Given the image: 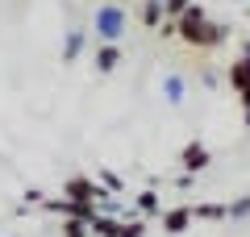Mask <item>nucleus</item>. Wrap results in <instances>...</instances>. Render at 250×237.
<instances>
[{
    "label": "nucleus",
    "instance_id": "obj_1",
    "mask_svg": "<svg viewBox=\"0 0 250 237\" xmlns=\"http://www.w3.org/2000/svg\"><path fill=\"white\" fill-rule=\"evenodd\" d=\"M175 34L184 38L188 46H205V50H217V46L229 42V25H221V21H213L205 13V4H188V13L175 21Z\"/></svg>",
    "mask_w": 250,
    "mask_h": 237
},
{
    "label": "nucleus",
    "instance_id": "obj_2",
    "mask_svg": "<svg viewBox=\"0 0 250 237\" xmlns=\"http://www.w3.org/2000/svg\"><path fill=\"white\" fill-rule=\"evenodd\" d=\"M125 9H117V4H100L96 13H92V34H96V42H108L117 46L125 38Z\"/></svg>",
    "mask_w": 250,
    "mask_h": 237
},
{
    "label": "nucleus",
    "instance_id": "obj_3",
    "mask_svg": "<svg viewBox=\"0 0 250 237\" xmlns=\"http://www.w3.org/2000/svg\"><path fill=\"white\" fill-rule=\"evenodd\" d=\"M208 146L205 141H188L184 150H179V167H184V175H200V171L208 167Z\"/></svg>",
    "mask_w": 250,
    "mask_h": 237
},
{
    "label": "nucleus",
    "instance_id": "obj_4",
    "mask_svg": "<svg viewBox=\"0 0 250 237\" xmlns=\"http://www.w3.org/2000/svg\"><path fill=\"white\" fill-rule=\"evenodd\" d=\"M225 79H229V88L238 92H250V54H238V59L229 62V71H225Z\"/></svg>",
    "mask_w": 250,
    "mask_h": 237
},
{
    "label": "nucleus",
    "instance_id": "obj_5",
    "mask_svg": "<svg viewBox=\"0 0 250 237\" xmlns=\"http://www.w3.org/2000/svg\"><path fill=\"white\" fill-rule=\"evenodd\" d=\"M163 233H184L188 225H192V208L188 204H179V208H163Z\"/></svg>",
    "mask_w": 250,
    "mask_h": 237
},
{
    "label": "nucleus",
    "instance_id": "obj_6",
    "mask_svg": "<svg viewBox=\"0 0 250 237\" xmlns=\"http://www.w3.org/2000/svg\"><path fill=\"white\" fill-rule=\"evenodd\" d=\"M163 96H167V104H184L188 100V83H184V75H175V71H167L163 75Z\"/></svg>",
    "mask_w": 250,
    "mask_h": 237
},
{
    "label": "nucleus",
    "instance_id": "obj_7",
    "mask_svg": "<svg viewBox=\"0 0 250 237\" xmlns=\"http://www.w3.org/2000/svg\"><path fill=\"white\" fill-rule=\"evenodd\" d=\"M117 67H121V46L100 42V46H96V71H100V75H113Z\"/></svg>",
    "mask_w": 250,
    "mask_h": 237
},
{
    "label": "nucleus",
    "instance_id": "obj_8",
    "mask_svg": "<svg viewBox=\"0 0 250 237\" xmlns=\"http://www.w3.org/2000/svg\"><path fill=\"white\" fill-rule=\"evenodd\" d=\"M134 212H138V217H163V200H159V192H154V187L138 192V196H134Z\"/></svg>",
    "mask_w": 250,
    "mask_h": 237
},
{
    "label": "nucleus",
    "instance_id": "obj_9",
    "mask_svg": "<svg viewBox=\"0 0 250 237\" xmlns=\"http://www.w3.org/2000/svg\"><path fill=\"white\" fill-rule=\"evenodd\" d=\"M92 237H121V217H104V212H96V217L88 220Z\"/></svg>",
    "mask_w": 250,
    "mask_h": 237
},
{
    "label": "nucleus",
    "instance_id": "obj_10",
    "mask_svg": "<svg viewBox=\"0 0 250 237\" xmlns=\"http://www.w3.org/2000/svg\"><path fill=\"white\" fill-rule=\"evenodd\" d=\"M83 46H88V34H83V29H71L67 42H62V62H75L83 54Z\"/></svg>",
    "mask_w": 250,
    "mask_h": 237
},
{
    "label": "nucleus",
    "instance_id": "obj_11",
    "mask_svg": "<svg viewBox=\"0 0 250 237\" xmlns=\"http://www.w3.org/2000/svg\"><path fill=\"white\" fill-rule=\"evenodd\" d=\"M163 21H167V13H163L159 0H142V25L146 29H163Z\"/></svg>",
    "mask_w": 250,
    "mask_h": 237
},
{
    "label": "nucleus",
    "instance_id": "obj_12",
    "mask_svg": "<svg viewBox=\"0 0 250 237\" xmlns=\"http://www.w3.org/2000/svg\"><path fill=\"white\" fill-rule=\"evenodd\" d=\"M192 220H225V204H188Z\"/></svg>",
    "mask_w": 250,
    "mask_h": 237
},
{
    "label": "nucleus",
    "instance_id": "obj_13",
    "mask_svg": "<svg viewBox=\"0 0 250 237\" xmlns=\"http://www.w3.org/2000/svg\"><path fill=\"white\" fill-rule=\"evenodd\" d=\"M246 217H250V196H238L225 204V220H246Z\"/></svg>",
    "mask_w": 250,
    "mask_h": 237
},
{
    "label": "nucleus",
    "instance_id": "obj_14",
    "mask_svg": "<svg viewBox=\"0 0 250 237\" xmlns=\"http://www.w3.org/2000/svg\"><path fill=\"white\" fill-rule=\"evenodd\" d=\"M96 183L104 187L108 196H121V192H125V179L117 175V171H100V179H96Z\"/></svg>",
    "mask_w": 250,
    "mask_h": 237
},
{
    "label": "nucleus",
    "instance_id": "obj_15",
    "mask_svg": "<svg viewBox=\"0 0 250 237\" xmlns=\"http://www.w3.org/2000/svg\"><path fill=\"white\" fill-rule=\"evenodd\" d=\"M188 4H192V0H163V13H167V21H179L188 13Z\"/></svg>",
    "mask_w": 250,
    "mask_h": 237
},
{
    "label": "nucleus",
    "instance_id": "obj_16",
    "mask_svg": "<svg viewBox=\"0 0 250 237\" xmlns=\"http://www.w3.org/2000/svg\"><path fill=\"white\" fill-rule=\"evenodd\" d=\"M62 237H92L88 220H62Z\"/></svg>",
    "mask_w": 250,
    "mask_h": 237
},
{
    "label": "nucleus",
    "instance_id": "obj_17",
    "mask_svg": "<svg viewBox=\"0 0 250 237\" xmlns=\"http://www.w3.org/2000/svg\"><path fill=\"white\" fill-rule=\"evenodd\" d=\"M121 237H146L142 217H134V220H121Z\"/></svg>",
    "mask_w": 250,
    "mask_h": 237
},
{
    "label": "nucleus",
    "instance_id": "obj_18",
    "mask_svg": "<svg viewBox=\"0 0 250 237\" xmlns=\"http://www.w3.org/2000/svg\"><path fill=\"white\" fill-rule=\"evenodd\" d=\"M25 204H38V208H42V204H46V192H42V187H25Z\"/></svg>",
    "mask_w": 250,
    "mask_h": 237
},
{
    "label": "nucleus",
    "instance_id": "obj_19",
    "mask_svg": "<svg viewBox=\"0 0 250 237\" xmlns=\"http://www.w3.org/2000/svg\"><path fill=\"white\" fill-rule=\"evenodd\" d=\"M192 183H196V175H175V179H171V187H179V192H188Z\"/></svg>",
    "mask_w": 250,
    "mask_h": 237
},
{
    "label": "nucleus",
    "instance_id": "obj_20",
    "mask_svg": "<svg viewBox=\"0 0 250 237\" xmlns=\"http://www.w3.org/2000/svg\"><path fill=\"white\" fill-rule=\"evenodd\" d=\"M200 83H205V88H217L221 79H217V71H200Z\"/></svg>",
    "mask_w": 250,
    "mask_h": 237
},
{
    "label": "nucleus",
    "instance_id": "obj_21",
    "mask_svg": "<svg viewBox=\"0 0 250 237\" xmlns=\"http://www.w3.org/2000/svg\"><path fill=\"white\" fill-rule=\"evenodd\" d=\"M238 100H242V113H246V125H250V92H242Z\"/></svg>",
    "mask_w": 250,
    "mask_h": 237
},
{
    "label": "nucleus",
    "instance_id": "obj_22",
    "mask_svg": "<svg viewBox=\"0 0 250 237\" xmlns=\"http://www.w3.org/2000/svg\"><path fill=\"white\" fill-rule=\"evenodd\" d=\"M246 17H250V9H246Z\"/></svg>",
    "mask_w": 250,
    "mask_h": 237
},
{
    "label": "nucleus",
    "instance_id": "obj_23",
    "mask_svg": "<svg viewBox=\"0 0 250 237\" xmlns=\"http://www.w3.org/2000/svg\"><path fill=\"white\" fill-rule=\"evenodd\" d=\"M159 4H163V0H159Z\"/></svg>",
    "mask_w": 250,
    "mask_h": 237
}]
</instances>
